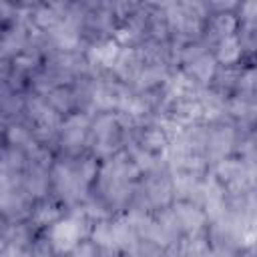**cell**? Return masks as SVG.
I'll use <instances>...</instances> for the list:
<instances>
[{"label": "cell", "instance_id": "4", "mask_svg": "<svg viewBox=\"0 0 257 257\" xmlns=\"http://www.w3.org/2000/svg\"><path fill=\"white\" fill-rule=\"evenodd\" d=\"M90 120L92 116L88 112H70L62 118L60 128H58V147L66 157H78L88 141V131H90Z\"/></svg>", "mask_w": 257, "mask_h": 257}, {"label": "cell", "instance_id": "13", "mask_svg": "<svg viewBox=\"0 0 257 257\" xmlns=\"http://www.w3.org/2000/svg\"><path fill=\"white\" fill-rule=\"evenodd\" d=\"M44 98H46V102H48L58 114L76 112V100H74V92H72V86H70V84H62V86L52 88L50 92L44 94Z\"/></svg>", "mask_w": 257, "mask_h": 257}, {"label": "cell", "instance_id": "6", "mask_svg": "<svg viewBox=\"0 0 257 257\" xmlns=\"http://www.w3.org/2000/svg\"><path fill=\"white\" fill-rule=\"evenodd\" d=\"M30 12H32V8H30ZM30 12L2 28V32H0V58L14 60L18 54L24 52L28 38H30V32H32Z\"/></svg>", "mask_w": 257, "mask_h": 257}, {"label": "cell", "instance_id": "10", "mask_svg": "<svg viewBox=\"0 0 257 257\" xmlns=\"http://www.w3.org/2000/svg\"><path fill=\"white\" fill-rule=\"evenodd\" d=\"M243 44L239 40L237 34H231V36H225L221 38L217 44H215V60L217 64L221 66H237L239 60L243 58Z\"/></svg>", "mask_w": 257, "mask_h": 257}, {"label": "cell", "instance_id": "5", "mask_svg": "<svg viewBox=\"0 0 257 257\" xmlns=\"http://www.w3.org/2000/svg\"><path fill=\"white\" fill-rule=\"evenodd\" d=\"M237 128L229 120H221L215 124H207V143H205V159L215 165L221 159L231 157L237 143Z\"/></svg>", "mask_w": 257, "mask_h": 257}, {"label": "cell", "instance_id": "7", "mask_svg": "<svg viewBox=\"0 0 257 257\" xmlns=\"http://www.w3.org/2000/svg\"><path fill=\"white\" fill-rule=\"evenodd\" d=\"M118 52H120V46L116 44V40L112 36L90 42L86 46V50H84V58L88 62L90 74L96 76V74L110 72V68H112Z\"/></svg>", "mask_w": 257, "mask_h": 257}, {"label": "cell", "instance_id": "14", "mask_svg": "<svg viewBox=\"0 0 257 257\" xmlns=\"http://www.w3.org/2000/svg\"><path fill=\"white\" fill-rule=\"evenodd\" d=\"M26 153L16 149V147H10V145H4L0 147V167L4 171H8L10 175H22L24 167H26Z\"/></svg>", "mask_w": 257, "mask_h": 257}, {"label": "cell", "instance_id": "17", "mask_svg": "<svg viewBox=\"0 0 257 257\" xmlns=\"http://www.w3.org/2000/svg\"><path fill=\"white\" fill-rule=\"evenodd\" d=\"M62 257H100V251H98V247H96L94 243L82 241L76 249H72L70 253H66V255H62Z\"/></svg>", "mask_w": 257, "mask_h": 257}, {"label": "cell", "instance_id": "2", "mask_svg": "<svg viewBox=\"0 0 257 257\" xmlns=\"http://www.w3.org/2000/svg\"><path fill=\"white\" fill-rule=\"evenodd\" d=\"M90 221L80 211V207H72V213L66 217H60L56 223H52L46 229V241L50 243L52 251L56 255H66L72 249H76L88 235H90Z\"/></svg>", "mask_w": 257, "mask_h": 257}, {"label": "cell", "instance_id": "8", "mask_svg": "<svg viewBox=\"0 0 257 257\" xmlns=\"http://www.w3.org/2000/svg\"><path fill=\"white\" fill-rule=\"evenodd\" d=\"M171 209L175 213V219H177L183 235L205 231L207 217H205V213H203V209L199 205H195L191 201H173Z\"/></svg>", "mask_w": 257, "mask_h": 257}, {"label": "cell", "instance_id": "9", "mask_svg": "<svg viewBox=\"0 0 257 257\" xmlns=\"http://www.w3.org/2000/svg\"><path fill=\"white\" fill-rule=\"evenodd\" d=\"M217 66H219V64H217L215 56L209 54V52H205L203 56H199V58H195L193 62L185 64L183 70H185V74H187L197 86L207 88V86L213 82V76H215V72H217Z\"/></svg>", "mask_w": 257, "mask_h": 257}, {"label": "cell", "instance_id": "15", "mask_svg": "<svg viewBox=\"0 0 257 257\" xmlns=\"http://www.w3.org/2000/svg\"><path fill=\"white\" fill-rule=\"evenodd\" d=\"M24 257H56V253L52 251L50 243L44 239H34L26 249H24Z\"/></svg>", "mask_w": 257, "mask_h": 257}, {"label": "cell", "instance_id": "3", "mask_svg": "<svg viewBox=\"0 0 257 257\" xmlns=\"http://www.w3.org/2000/svg\"><path fill=\"white\" fill-rule=\"evenodd\" d=\"M86 147L94 159H108L122 149V126L114 112H98L90 120Z\"/></svg>", "mask_w": 257, "mask_h": 257}, {"label": "cell", "instance_id": "12", "mask_svg": "<svg viewBox=\"0 0 257 257\" xmlns=\"http://www.w3.org/2000/svg\"><path fill=\"white\" fill-rule=\"evenodd\" d=\"M62 217V213H60V209H58V205L56 203H52V201H48V199H40V201H36L34 205H32V211H30V223H32V227H36V229H42V227H50L52 223H56L58 219Z\"/></svg>", "mask_w": 257, "mask_h": 257}, {"label": "cell", "instance_id": "11", "mask_svg": "<svg viewBox=\"0 0 257 257\" xmlns=\"http://www.w3.org/2000/svg\"><path fill=\"white\" fill-rule=\"evenodd\" d=\"M255 100L253 94H233L227 98V118L237 122H253Z\"/></svg>", "mask_w": 257, "mask_h": 257}, {"label": "cell", "instance_id": "18", "mask_svg": "<svg viewBox=\"0 0 257 257\" xmlns=\"http://www.w3.org/2000/svg\"><path fill=\"white\" fill-rule=\"evenodd\" d=\"M10 70H12V64H10V60H4V58H0V88L8 84V78H10Z\"/></svg>", "mask_w": 257, "mask_h": 257}, {"label": "cell", "instance_id": "1", "mask_svg": "<svg viewBox=\"0 0 257 257\" xmlns=\"http://www.w3.org/2000/svg\"><path fill=\"white\" fill-rule=\"evenodd\" d=\"M82 157H62L50 167V187L54 195L68 207L80 205L90 193L92 181L82 169Z\"/></svg>", "mask_w": 257, "mask_h": 257}, {"label": "cell", "instance_id": "16", "mask_svg": "<svg viewBox=\"0 0 257 257\" xmlns=\"http://www.w3.org/2000/svg\"><path fill=\"white\" fill-rule=\"evenodd\" d=\"M20 177H22V175H10L8 171H4V169L0 167V199L20 185Z\"/></svg>", "mask_w": 257, "mask_h": 257}]
</instances>
